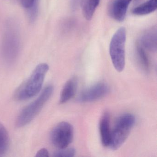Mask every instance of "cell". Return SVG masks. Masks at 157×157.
I'll return each instance as SVG.
<instances>
[{"label": "cell", "mask_w": 157, "mask_h": 157, "mask_svg": "<svg viewBox=\"0 0 157 157\" xmlns=\"http://www.w3.org/2000/svg\"><path fill=\"white\" fill-rule=\"evenodd\" d=\"M48 70L49 66L46 63L38 65L29 78L17 89L14 94L16 100L25 101L38 94L42 89Z\"/></svg>", "instance_id": "6da1fadb"}, {"label": "cell", "mask_w": 157, "mask_h": 157, "mask_svg": "<svg viewBox=\"0 0 157 157\" xmlns=\"http://www.w3.org/2000/svg\"><path fill=\"white\" fill-rule=\"evenodd\" d=\"M136 123V117L132 114L125 113L117 118L111 131L109 146L117 150L124 143Z\"/></svg>", "instance_id": "7a4b0ae2"}, {"label": "cell", "mask_w": 157, "mask_h": 157, "mask_svg": "<svg viewBox=\"0 0 157 157\" xmlns=\"http://www.w3.org/2000/svg\"><path fill=\"white\" fill-rule=\"evenodd\" d=\"M53 91L54 87L52 85H48L37 99L25 107L17 117L16 123L17 126L21 127L30 123L40 113L50 99Z\"/></svg>", "instance_id": "3957f363"}, {"label": "cell", "mask_w": 157, "mask_h": 157, "mask_svg": "<svg viewBox=\"0 0 157 157\" xmlns=\"http://www.w3.org/2000/svg\"><path fill=\"white\" fill-rule=\"evenodd\" d=\"M126 31L124 27L119 28L112 37L109 52L112 63L118 72H122L125 65V43Z\"/></svg>", "instance_id": "277c9868"}, {"label": "cell", "mask_w": 157, "mask_h": 157, "mask_svg": "<svg viewBox=\"0 0 157 157\" xmlns=\"http://www.w3.org/2000/svg\"><path fill=\"white\" fill-rule=\"evenodd\" d=\"M74 136L73 126L70 123L62 122L51 131L50 138L54 146L59 149L66 148L71 143Z\"/></svg>", "instance_id": "5b68a950"}, {"label": "cell", "mask_w": 157, "mask_h": 157, "mask_svg": "<svg viewBox=\"0 0 157 157\" xmlns=\"http://www.w3.org/2000/svg\"><path fill=\"white\" fill-rule=\"evenodd\" d=\"M109 90V86L105 82H98L83 91L78 97V101L85 103L97 101L107 95Z\"/></svg>", "instance_id": "8992f818"}, {"label": "cell", "mask_w": 157, "mask_h": 157, "mask_svg": "<svg viewBox=\"0 0 157 157\" xmlns=\"http://www.w3.org/2000/svg\"><path fill=\"white\" fill-rule=\"evenodd\" d=\"M133 0H114L108 8L109 15L118 22L124 20L128 8Z\"/></svg>", "instance_id": "52a82bcc"}, {"label": "cell", "mask_w": 157, "mask_h": 157, "mask_svg": "<svg viewBox=\"0 0 157 157\" xmlns=\"http://www.w3.org/2000/svg\"><path fill=\"white\" fill-rule=\"evenodd\" d=\"M157 30L156 26L146 30L140 36L138 44L144 48L156 52L157 48Z\"/></svg>", "instance_id": "ba28073f"}, {"label": "cell", "mask_w": 157, "mask_h": 157, "mask_svg": "<svg viewBox=\"0 0 157 157\" xmlns=\"http://www.w3.org/2000/svg\"><path fill=\"white\" fill-rule=\"evenodd\" d=\"M110 116L108 112H105L101 117L100 121V132L101 140L104 147H108L111 140Z\"/></svg>", "instance_id": "9c48e42d"}, {"label": "cell", "mask_w": 157, "mask_h": 157, "mask_svg": "<svg viewBox=\"0 0 157 157\" xmlns=\"http://www.w3.org/2000/svg\"><path fill=\"white\" fill-rule=\"evenodd\" d=\"M78 87V80L76 78L70 79L65 83L60 93L59 103L64 104L69 101L76 93Z\"/></svg>", "instance_id": "30bf717a"}, {"label": "cell", "mask_w": 157, "mask_h": 157, "mask_svg": "<svg viewBox=\"0 0 157 157\" xmlns=\"http://www.w3.org/2000/svg\"><path fill=\"white\" fill-rule=\"evenodd\" d=\"M157 9V0H147L134 8L132 13L136 16L147 15L154 12Z\"/></svg>", "instance_id": "8fae6325"}, {"label": "cell", "mask_w": 157, "mask_h": 157, "mask_svg": "<svg viewBox=\"0 0 157 157\" xmlns=\"http://www.w3.org/2000/svg\"><path fill=\"white\" fill-rule=\"evenodd\" d=\"M101 0H81V9L83 16L87 21L91 20Z\"/></svg>", "instance_id": "7c38bea8"}, {"label": "cell", "mask_w": 157, "mask_h": 157, "mask_svg": "<svg viewBox=\"0 0 157 157\" xmlns=\"http://www.w3.org/2000/svg\"><path fill=\"white\" fill-rule=\"evenodd\" d=\"M136 54L137 60L141 68L146 72H148L149 70V60L145 52V48L138 44L136 46Z\"/></svg>", "instance_id": "4fadbf2b"}, {"label": "cell", "mask_w": 157, "mask_h": 157, "mask_svg": "<svg viewBox=\"0 0 157 157\" xmlns=\"http://www.w3.org/2000/svg\"><path fill=\"white\" fill-rule=\"evenodd\" d=\"M10 138L4 126L0 123V155L6 153L9 148Z\"/></svg>", "instance_id": "5bb4252c"}, {"label": "cell", "mask_w": 157, "mask_h": 157, "mask_svg": "<svg viewBox=\"0 0 157 157\" xmlns=\"http://www.w3.org/2000/svg\"><path fill=\"white\" fill-rule=\"evenodd\" d=\"M76 154V150L74 148L61 149L56 151L54 154L55 157H73Z\"/></svg>", "instance_id": "9a60e30c"}, {"label": "cell", "mask_w": 157, "mask_h": 157, "mask_svg": "<svg viewBox=\"0 0 157 157\" xmlns=\"http://www.w3.org/2000/svg\"><path fill=\"white\" fill-rule=\"evenodd\" d=\"M36 0H21V4L24 8L30 9L34 6Z\"/></svg>", "instance_id": "2e32d148"}, {"label": "cell", "mask_w": 157, "mask_h": 157, "mask_svg": "<svg viewBox=\"0 0 157 157\" xmlns=\"http://www.w3.org/2000/svg\"><path fill=\"white\" fill-rule=\"evenodd\" d=\"M49 156V152L46 148H42L39 150L36 153V157H48Z\"/></svg>", "instance_id": "e0dca14e"}, {"label": "cell", "mask_w": 157, "mask_h": 157, "mask_svg": "<svg viewBox=\"0 0 157 157\" xmlns=\"http://www.w3.org/2000/svg\"><path fill=\"white\" fill-rule=\"evenodd\" d=\"M136 1H137V0H136Z\"/></svg>", "instance_id": "ac0fdd59"}]
</instances>
